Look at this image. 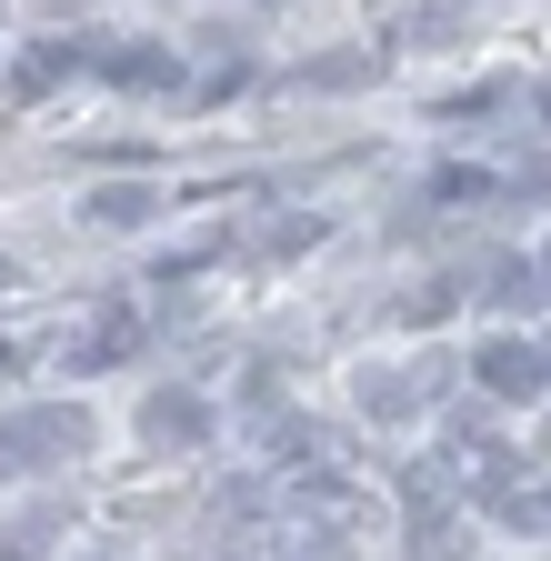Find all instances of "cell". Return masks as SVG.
Returning <instances> with one entry per match:
<instances>
[{
    "mask_svg": "<svg viewBox=\"0 0 551 561\" xmlns=\"http://www.w3.org/2000/svg\"><path fill=\"white\" fill-rule=\"evenodd\" d=\"M91 451V411H21V421H0V471H50V461H81Z\"/></svg>",
    "mask_w": 551,
    "mask_h": 561,
    "instance_id": "1",
    "label": "cell"
},
{
    "mask_svg": "<svg viewBox=\"0 0 551 561\" xmlns=\"http://www.w3.org/2000/svg\"><path fill=\"white\" fill-rule=\"evenodd\" d=\"M451 401V362H391V371H361V411L371 421H411V411H432Z\"/></svg>",
    "mask_w": 551,
    "mask_h": 561,
    "instance_id": "2",
    "label": "cell"
},
{
    "mask_svg": "<svg viewBox=\"0 0 551 561\" xmlns=\"http://www.w3.org/2000/svg\"><path fill=\"white\" fill-rule=\"evenodd\" d=\"M81 60L101 70L111 91H181V60L161 41H81Z\"/></svg>",
    "mask_w": 551,
    "mask_h": 561,
    "instance_id": "3",
    "label": "cell"
},
{
    "mask_svg": "<svg viewBox=\"0 0 551 561\" xmlns=\"http://www.w3.org/2000/svg\"><path fill=\"white\" fill-rule=\"evenodd\" d=\"M141 442H151V451H191V442H211V401H200L191 381L141 391Z\"/></svg>",
    "mask_w": 551,
    "mask_h": 561,
    "instance_id": "4",
    "label": "cell"
},
{
    "mask_svg": "<svg viewBox=\"0 0 551 561\" xmlns=\"http://www.w3.org/2000/svg\"><path fill=\"white\" fill-rule=\"evenodd\" d=\"M481 391H492V401H531V391H551V371H541V351L531 341H481Z\"/></svg>",
    "mask_w": 551,
    "mask_h": 561,
    "instance_id": "5",
    "label": "cell"
},
{
    "mask_svg": "<svg viewBox=\"0 0 551 561\" xmlns=\"http://www.w3.org/2000/svg\"><path fill=\"white\" fill-rule=\"evenodd\" d=\"M271 461H282V471H331L341 461V432H331V421H271Z\"/></svg>",
    "mask_w": 551,
    "mask_h": 561,
    "instance_id": "6",
    "label": "cell"
},
{
    "mask_svg": "<svg viewBox=\"0 0 551 561\" xmlns=\"http://www.w3.org/2000/svg\"><path fill=\"white\" fill-rule=\"evenodd\" d=\"M81 70V41H41V50H21L11 60V101H41V91H60Z\"/></svg>",
    "mask_w": 551,
    "mask_h": 561,
    "instance_id": "7",
    "label": "cell"
},
{
    "mask_svg": "<svg viewBox=\"0 0 551 561\" xmlns=\"http://www.w3.org/2000/svg\"><path fill=\"white\" fill-rule=\"evenodd\" d=\"M60 531H71V502H31V512H11V531H0V551L11 561H41Z\"/></svg>",
    "mask_w": 551,
    "mask_h": 561,
    "instance_id": "8",
    "label": "cell"
},
{
    "mask_svg": "<svg viewBox=\"0 0 551 561\" xmlns=\"http://www.w3.org/2000/svg\"><path fill=\"white\" fill-rule=\"evenodd\" d=\"M361 81H381V50H341V60H301L291 70V91H361Z\"/></svg>",
    "mask_w": 551,
    "mask_h": 561,
    "instance_id": "9",
    "label": "cell"
},
{
    "mask_svg": "<svg viewBox=\"0 0 551 561\" xmlns=\"http://www.w3.org/2000/svg\"><path fill=\"white\" fill-rule=\"evenodd\" d=\"M401 502H411V522H422V512H451L461 502V471L451 461H411L401 471Z\"/></svg>",
    "mask_w": 551,
    "mask_h": 561,
    "instance_id": "10",
    "label": "cell"
},
{
    "mask_svg": "<svg viewBox=\"0 0 551 561\" xmlns=\"http://www.w3.org/2000/svg\"><path fill=\"white\" fill-rule=\"evenodd\" d=\"M151 210H161V201H151L141 181H111V191H91V221H101V231H141Z\"/></svg>",
    "mask_w": 551,
    "mask_h": 561,
    "instance_id": "11",
    "label": "cell"
},
{
    "mask_svg": "<svg viewBox=\"0 0 551 561\" xmlns=\"http://www.w3.org/2000/svg\"><path fill=\"white\" fill-rule=\"evenodd\" d=\"M411 561H471V531H451V512L411 522Z\"/></svg>",
    "mask_w": 551,
    "mask_h": 561,
    "instance_id": "12",
    "label": "cell"
},
{
    "mask_svg": "<svg viewBox=\"0 0 551 561\" xmlns=\"http://www.w3.org/2000/svg\"><path fill=\"white\" fill-rule=\"evenodd\" d=\"M492 301H502V311L541 301V280H531V261H502V271H492Z\"/></svg>",
    "mask_w": 551,
    "mask_h": 561,
    "instance_id": "13",
    "label": "cell"
},
{
    "mask_svg": "<svg viewBox=\"0 0 551 561\" xmlns=\"http://www.w3.org/2000/svg\"><path fill=\"white\" fill-rule=\"evenodd\" d=\"M451 301H461V280H422V291H411V301H401V311H411V321H441V311H451Z\"/></svg>",
    "mask_w": 551,
    "mask_h": 561,
    "instance_id": "14",
    "label": "cell"
},
{
    "mask_svg": "<svg viewBox=\"0 0 551 561\" xmlns=\"http://www.w3.org/2000/svg\"><path fill=\"white\" fill-rule=\"evenodd\" d=\"M31 11H41V21H81V0H31Z\"/></svg>",
    "mask_w": 551,
    "mask_h": 561,
    "instance_id": "15",
    "label": "cell"
},
{
    "mask_svg": "<svg viewBox=\"0 0 551 561\" xmlns=\"http://www.w3.org/2000/svg\"><path fill=\"white\" fill-rule=\"evenodd\" d=\"M531 280H541V291H551V251H541V261H531Z\"/></svg>",
    "mask_w": 551,
    "mask_h": 561,
    "instance_id": "16",
    "label": "cell"
},
{
    "mask_svg": "<svg viewBox=\"0 0 551 561\" xmlns=\"http://www.w3.org/2000/svg\"><path fill=\"white\" fill-rule=\"evenodd\" d=\"M11 371H21V351H0V381H11Z\"/></svg>",
    "mask_w": 551,
    "mask_h": 561,
    "instance_id": "17",
    "label": "cell"
},
{
    "mask_svg": "<svg viewBox=\"0 0 551 561\" xmlns=\"http://www.w3.org/2000/svg\"><path fill=\"white\" fill-rule=\"evenodd\" d=\"M541 121H551V91H541Z\"/></svg>",
    "mask_w": 551,
    "mask_h": 561,
    "instance_id": "18",
    "label": "cell"
},
{
    "mask_svg": "<svg viewBox=\"0 0 551 561\" xmlns=\"http://www.w3.org/2000/svg\"><path fill=\"white\" fill-rule=\"evenodd\" d=\"M541 371H551V351H541Z\"/></svg>",
    "mask_w": 551,
    "mask_h": 561,
    "instance_id": "19",
    "label": "cell"
}]
</instances>
